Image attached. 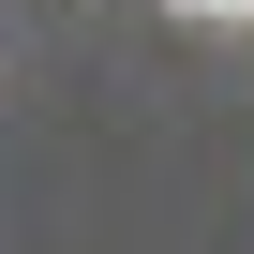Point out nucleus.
<instances>
[{"instance_id":"1","label":"nucleus","mask_w":254,"mask_h":254,"mask_svg":"<svg viewBox=\"0 0 254 254\" xmlns=\"http://www.w3.org/2000/svg\"><path fill=\"white\" fill-rule=\"evenodd\" d=\"M180 15H209V30H224V15H254V0H180Z\"/></svg>"}]
</instances>
